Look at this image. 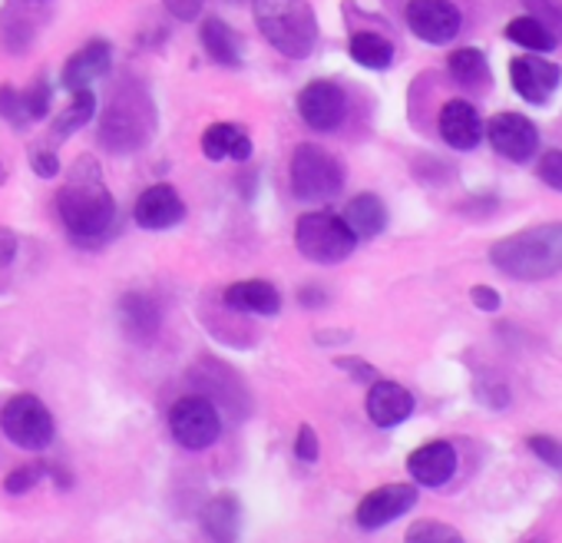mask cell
Wrapping results in <instances>:
<instances>
[{"mask_svg": "<svg viewBox=\"0 0 562 543\" xmlns=\"http://www.w3.org/2000/svg\"><path fill=\"white\" fill-rule=\"evenodd\" d=\"M57 215L77 245H97L110 235L116 222V199L103 182L93 156H80L57 192Z\"/></svg>", "mask_w": 562, "mask_h": 543, "instance_id": "1", "label": "cell"}, {"mask_svg": "<svg viewBox=\"0 0 562 543\" xmlns=\"http://www.w3.org/2000/svg\"><path fill=\"white\" fill-rule=\"evenodd\" d=\"M490 262L509 279L542 282L562 276V222H546L499 239L490 248Z\"/></svg>", "mask_w": 562, "mask_h": 543, "instance_id": "2", "label": "cell"}, {"mask_svg": "<svg viewBox=\"0 0 562 543\" xmlns=\"http://www.w3.org/2000/svg\"><path fill=\"white\" fill-rule=\"evenodd\" d=\"M251 18L261 37L289 60L312 57L318 44V18L308 0H251Z\"/></svg>", "mask_w": 562, "mask_h": 543, "instance_id": "3", "label": "cell"}, {"mask_svg": "<svg viewBox=\"0 0 562 543\" xmlns=\"http://www.w3.org/2000/svg\"><path fill=\"white\" fill-rule=\"evenodd\" d=\"M130 84V80H126ZM156 136V110L143 87H120L100 120V146L113 156H130Z\"/></svg>", "mask_w": 562, "mask_h": 543, "instance_id": "4", "label": "cell"}, {"mask_svg": "<svg viewBox=\"0 0 562 543\" xmlns=\"http://www.w3.org/2000/svg\"><path fill=\"white\" fill-rule=\"evenodd\" d=\"M295 245L315 265H338L351 258L358 239L348 229L345 215L335 209H312L295 222Z\"/></svg>", "mask_w": 562, "mask_h": 543, "instance_id": "5", "label": "cell"}, {"mask_svg": "<svg viewBox=\"0 0 562 543\" xmlns=\"http://www.w3.org/2000/svg\"><path fill=\"white\" fill-rule=\"evenodd\" d=\"M289 179H292L295 199H302V202H328L345 189V166L325 146L302 143L292 153Z\"/></svg>", "mask_w": 562, "mask_h": 543, "instance_id": "6", "label": "cell"}, {"mask_svg": "<svg viewBox=\"0 0 562 543\" xmlns=\"http://www.w3.org/2000/svg\"><path fill=\"white\" fill-rule=\"evenodd\" d=\"M0 428H4V434L18 447L34 451V454L47 451L54 444V434H57L54 414L37 395H14L4 405V411H0Z\"/></svg>", "mask_w": 562, "mask_h": 543, "instance_id": "7", "label": "cell"}, {"mask_svg": "<svg viewBox=\"0 0 562 543\" xmlns=\"http://www.w3.org/2000/svg\"><path fill=\"white\" fill-rule=\"evenodd\" d=\"M169 431L186 451H205L222 434V411L205 395H186L169 411Z\"/></svg>", "mask_w": 562, "mask_h": 543, "instance_id": "8", "label": "cell"}, {"mask_svg": "<svg viewBox=\"0 0 562 543\" xmlns=\"http://www.w3.org/2000/svg\"><path fill=\"white\" fill-rule=\"evenodd\" d=\"M299 117L315 133H335L348 120V93L335 80H312L299 93Z\"/></svg>", "mask_w": 562, "mask_h": 543, "instance_id": "9", "label": "cell"}, {"mask_svg": "<svg viewBox=\"0 0 562 543\" xmlns=\"http://www.w3.org/2000/svg\"><path fill=\"white\" fill-rule=\"evenodd\" d=\"M407 27L414 31V37H420L424 44H450L460 34V11L450 0H411L407 4Z\"/></svg>", "mask_w": 562, "mask_h": 543, "instance_id": "10", "label": "cell"}, {"mask_svg": "<svg viewBox=\"0 0 562 543\" xmlns=\"http://www.w3.org/2000/svg\"><path fill=\"white\" fill-rule=\"evenodd\" d=\"M186 219V202L169 182H156L143 189L133 202V222L146 232H162L172 229Z\"/></svg>", "mask_w": 562, "mask_h": 543, "instance_id": "11", "label": "cell"}, {"mask_svg": "<svg viewBox=\"0 0 562 543\" xmlns=\"http://www.w3.org/2000/svg\"><path fill=\"white\" fill-rule=\"evenodd\" d=\"M486 140L509 163H526L539 149L536 126L526 117H519V113H499V117H493L490 126H486Z\"/></svg>", "mask_w": 562, "mask_h": 543, "instance_id": "12", "label": "cell"}, {"mask_svg": "<svg viewBox=\"0 0 562 543\" xmlns=\"http://www.w3.org/2000/svg\"><path fill=\"white\" fill-rule=\"evenodd\" d=\"M417 503V487L414 484H384L378 490H371L361 503H358V523L364 530H381L391 520L404 517L407 510H414Z\"/></svg>", "mask_w": 562, "mask_h": 543, "instance_id": "13", "label": "cell"}, {"mask_svg": "<svg viewBox=\"0 0 562 543\" xmlns=\"http://www.w3.org/2000/svg\"><path fill=\"white\" fill-rule=\"evenodd\" d=\"M562 70L546 60V57H516L509 64V84L513 90L526 100V103H549L552 93L559 90Z\"/></svg>", "mask_w": 562, "mask_h": 543, "instance_id": "14", "label": "cell"}, {"mask_svg": "<svg viewBox=\"0 0 562 543\" xmlns=\"http://www.w3.org/2000/svg\"><path fill=\"white\" fill-rule=\"evenodd\" d=\"M110 67H113V44L103 41V37H97V41L83 44L77 54H70V60H67L64 70H60V87L70 90V93H74V90H83V87H90L93 80L106 77Z\"/></svg>", "mask_w": 562, "mask_h": 543, "instance_id": "15", "label": "cell"}, {"mask_svg": "<svg viewBox=\"0 0 562 543\" xmlns=\"http://www.w3.org/2000/svg\"><path fill=\"white\" fill-rule=\"evenodd\" d=\"M364 408H368V418L378 428H397V424H404L414 414V395L404 385H397V381H381L378 378L368 388Z\"/></svg>", "mask_w": 562, "mask_h": 543, "instance_id": "16", "label": "cell"}, {"mask_svg": "<svg viewBox=\"0 0 562 543\" xmlns=\"http://www.w3.org/2000/svg\"><path fill=\"white\" fill-rule=\"evenodd\" d=\"M407 474L420 487H443L457 474V451L447 441H430L407 457Z\"/></svg>", "mask_w": 562, "mask_h": 543, "instance_id": "17", "label": "cell"}, {"mask_svg": "<svg viewBox=\"0 0 562 543\" xmlns=\"http://www.w3.org/2000/svg\"><path fill=\"white\" fill-rule=\"evenodd\" d=\"M437 126H440L443 143L453 146V149H460V153L473 149V146L483 140V120H480L476 107L467 103V100H450V103H443Z\"/></svg>", "mask_w": 562, "mask_h": 543, "instance_id": "18", "label": "cell"}, {"mask_svg": "<svg viewBox=\"0 0 562 543\" xmlns=\"http://www.w3.org/2000/svg\"><path fill=\"white\" fill-rule=\"evenodd\" d=\"M225 309L238 312V315H258V319H274L281 312V296L271 282L265 279H245L225 289L222 296Z\"/></svg>", "mask_w": 562, "mask_h": 543, "instance_id": "19", "label": "cell"}, {"mask_svg": "<svg viewBox=\"0 0 562 543\" xmlns=\"http://www.w3.org/2000/svg\"><path fill=\"white\" fill-rule=\"evenodd\" d=\"M202 156L209 163H222V159L248 163L251 159V136L235 123H212L202 133Z\"/></svg>", "mask_w": 562, "mask_h": 543, "instance_id": "20", "label": "cell"}, {"mask_svg": "<svg viewBox=\"0 0 562 543\" xmlns=\"http://www.w3.org/2000/svg\"><path fill=\"white\" fill-rule=\"evenodd\" d=\"M120 322L133 342H153L162 329V312H159L156 299H149L143 292H126L120 299Z\"/></svg>", "mask_w": 562, "mask_h": 543, "instance_id": "21", "label": "cell"}, {"mask_svg": "<svg viewBox=\"0 0 562 543\" xmlns=\"http://www.w3.org/2000/svg\"><path fill=\"white\" fill-rule=\"evenodd\" d=\"M202 530L212 543H238L241 533V503L235 494H215L202 507Z\"/></svg>", "mask_w": 562, "mask_h": 543, "instance_id": "22", "label": "cell"}, {"mask_svg": "<svg viewBox=\"0 0 562 543\" xmlns=\"http://www.w3.org/2000/svg\"><path fill=\"white\" fill-rule=\"evenodd\" d=\"M34 0L24 4V0H8L4 11H0V41L11 54H24L34 44L37 34V21H34Z\"/></svg>", "mask_w": 562, "mask_h": 543, "instance_id": "23", "label": "cell"}, {"mask_svg": "<svg viewBox=\"0 0 562 543\" xmlns=\"http://www.w3.org/2000/svg\"><path fill=\"white\" fill-rule=\"evenodd\" d=\"M199 41H202V51L209 54L212 64H218V67H241V37L222 18H205L202 31H199Z\"/></svg>", "mask_w": 562, "mask_h": 543, "instance_id": "24", "label": "cell"}, {"mask_svg": "<svg viewBox=\"0 0 562 543\" xmlns=\"http://www.w3.org/2000/svg\"><path fill=\"white\" fill-rule=\"evenodd\" d=\"M341 215H345V222H348V229L355 232L358 242H361V239H374V235H381V232L387 229V206H384V199L374 196V192L355 196Z\"/></svg>", "mask_w": 562, "mask_h": 543, "instance_id": "25", "label": "cell"}, {"mask_svg": "<svg viewBox=\"0 0 562 543\" xmlns=\"http://www.w3.org/2000/svg\"><path fill=\"white\" fill-rule=\"evenodd\" d=\"M97 117V93L90 90V87H83V90H74V97H70V103L57 113V120H54V126H50V136H54V143H64V140H70L74 133H80L90 120Z\"/></svg>", "mask_w": 562, "mask_h": 543, "instance_id": "26", "label": "cell"}, {"mask_svg": "<svg viewBox=\"0 0 562 543\" xmlns=\"http://www.w3.org/2000/svg\"><path fill=\"white\" fill-rule=\"evenodd\" d=\"M351 57L358 67H368V70H387L394 64V44L381 34H371V31H358L348 44Z\"/></svg>", "mask_w": 562, "mask_h": 543, "instance_id": "27", "label": "cell"}, {"mask_svg": "<svg viewBox=\"0 0 562 543\" xmlns=\"http://www.w3.org/2000/svg\"><path fill=\"white\" fill-rule=\"evenodd\" d=\"M506 37H509L513 44L526 47V51H536V54H549V51H555V44H559L555 34H552L539 18H532V14L509 21V24H506Z\"/></svg>", "mask_w": 562, "mask_h": 543, "instance_id": "28", "label": "cell"}, {"mask_svg": "<svg viewBox=\"0 0 562 543\" xmlns=\"http://www.w3.org/2000/svg\"><path fill=\"white\" fill-rule=\"evenodd\" d=\"M447 70L457 84H467V87H476L490 77V64H486V54L476 51V47H463V51H453L450 60H447Z\"/></svg>", "mask_w": 562, "mask_h": 543, "instance_id": "29", "label": "cell"}, {"mask_svg": "<svg viewBox=\"0 0 562 543\" xmlns=\"http://www.w3.org/2000/svg\"><path fill=\"white\" fill-rule=\"evenodd\" d=\"M404 543H467V540L457 527H450L443 520H417L407 530Z\"/></svg>", "mask_w": 562, "mask_h": 543, "instance_id": "30", "label": "cell"}, {"mask_svg": "<svg viewBox=\"0 0 562 543\" xmlns=\"http://www.w3.org/2000/svg\"><path fill=\"white\" fill-rule=\"evenodd\" d=\"M24 93V110H27V117H31V123H37V120H44L50 110H54V84L47 80V74H41L27 90H21Z\"/></svg>", "mask_w": 562, "mask_h": 543, "instance_id": "31", "label": "cell"}, {"mask_svg": "<svg viewBox=\"0 0 562 543\" xmlns=\"http://www.w3.org/2000/svg\"><path fill=\"white\" fill-rule=\"evenodd\" d=\"M0 120L11 123L14 130L31 126V117L24 110V93L14 84H0Z\"/></svg>", "mask_w": 562, "mask_h": 543, "instance_id": "32", "label": "cell"}, {"mask_svg": "<svg viewBox=\"0 0 562 543\" xmlns=\"http://www.w3.org/2000/svg\"><path fill=\"white\" fill-rule=\"evenodd\" d=\"M47 470H50L47 464H24V467H18L14 474H8L4 487H8V494H27L31 487L41 484V477H44Z\"/></svg>", "mask_w": 562, "mask_h": 543, "instance_id": "33", "label": "cell"}, {"mask_svg": "<svg viewBox=\"0 0 562 543\" xmlns=\"http://www.w3.org/2000/svg\"><path fill=\"white\" fill-rule=\"evenodd\" d=\"M529 451H532L539 461H546L549 467L562 470V441L546 437V434H532V437H529Z\"/></svg>", "mask_w": 562, "mask_h": 543, "instance_id": "34", "label": "cell"}, {"mask_svg": "<svg viewBox=\"0 0 562 543\" xmlns=\"http://www.w3.org/2000/svg\"><path fill=\"white\" fill-rule=\"evenodd\" d=\"M31 169H34L41 179H57V173H60V156H57V149L37 146V149L31 153Z\"/></svg>", "mask_w": 562, "mask_h": 543, "instance_id": "35", "label": "cell"}, {"mask_svg": "<svg viewBox=\"0 0 562 543\" xmlns=\"http://www.w3.org/2000/svg\"><path fill=\"white\" fill-rule=\"evenodd\" d=\"M295 457L305 461V464H315L322 457V444H318V434L312 424H302L299 428V437H295Z\"/></svg>", "mask_w": 562, "mask_h": 543, "instance_id": "36", "label": "cell"}, {"mask_svg": "<svg viewBox=\"0 0 562 543\" xmlns=\"http://www.w3.org/2000/svg\"><path fill=\"white\" fill-rule=\"evenodd\" d=\"M539 179H542L549 189L562 192V149H549V153L539 159Z\"/></svg>", "mask_w": 562, "mask_h": 543, "instance_id": "37", "label": "cell"}, {"mask_svg": "<svg viewBox=\"0 0 562 543\" xmlns=\"http://www.w3.org/2000/svg\"><path fill=\"white\" fill-rule=\"evenodd\" d=\"M162 8H166L176 21L189 24V21H195V18L202 14L205 0H162Z\"/></svg>", "mask_w": 562, "mask_h": 543, "instance_id": "38", "label": "cell"}, {"mask_svg": "<svg viewBox=\"0 0 562 543\" xmlns=\"http://www.w3.org/2000/svg\"><path fill=\"white\" fill-rule=\"evenodd\" d=\"M335 365H338L341 372H348L351 378H358V381H368V385L378 381V368L368 365V362H361V358H338Z\"/></svg>", "mask_w": 562, "mask_h": 543, "instance_id": "39", "label": "cell"}, {"mask_svg": "<svg viewBox=\"0 0 562 543\" xmlns=\"http://www.w3.org/2000/svg\"><path fill=\"white\" fill-rule=\"evenodd\" d=\"M470 299H473V306H476L480 312H496V309H499V292L490 289V286H473V289H470Z\"/></svg>", "mask_w": 562, "mask_h": 543, "instance_id": "40", "label": "cell"}, {"mask_svg": "<svg viewBox=\"0 0 562 543\" xmlns=\"http://www.w3.org/2000/svg\"><path fill=\"white\" fill-rule=\"evenodd\" d=\"M18 255V232L8 229V225H0V268H8Z\"/></svg>", "mask_w": 562, "mask_h": 543, "instance_id": "41", "label": "cell"}, {"mask_svg": "<svg viewBox=\"0 0 562 543\" xmlns=\"http://www.w3.org/2000/svg\"><path fill=\"white\" fill-rule=\"evenodd\" d=\"M299 302H302L305 309H322V306H325L328 299H325V289H318V286H305V289H302V299H299Z\"/></svg>", "mask_w": 562, "mask_h": 543, "instance_id": "42", "label": "cell"}, {"mask_svg": "<svg viewBox=\"0 0 562 543\" xmlns=\"http://www.w3.org/2000/svg\"><path fill=\"white\" fill-rule=\"evenodd\" d=\"M34 4H50V0H34Z\"/></svg>", "mask_w": 562, "mask_h": 543, "instance_id": "43", "label": "cell"}, {"mask_svg": "<svg viewBox=\"0 0 562 543\" xmlns=\"http://www.w3.org/2000/svg\"><path fill=\"white\" fill-rule=\"evenodd\" d=\"M532 543H542V540H532Z\"/></svg>", "mask_w": 562, "mask_h": 543, "instance_id": "44", "label": "cell"}]
</instances>
